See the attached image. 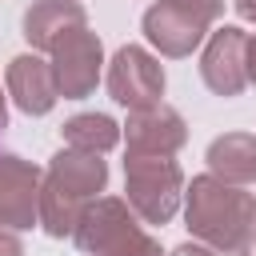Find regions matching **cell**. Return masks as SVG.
Wrapping results in <instances>:
<instances>
[{
  "label": "cell",
  "instance_id": "obj_2",
  "mask_svg": "<svg viewBox=\"0 0 256 256\" xmlns=\"http://www.w3.org/2000/svg\"><path fill=\"white\" fill-rule=\"evenodd\" d=\"M72 240L84 256H164L160 240L144 232V220L120 196L88 200L76 220Z\"/></svg>",
  "mask_w": 256,
  "mask_h": 256
},
{
  "label": "cell",
  "instance_id": "obj_13",
  "mask_svg": "<svg viewBox=\"0 0 256 256\" xmlns=\"http://www.w3.org/2000/svg\"><path fill=\"white\" fill-rule=\"evenodd\" d=\"M208 172L228 184H252L256 180V136L252 132H224L204 152Z\"/></svg>",
  "mask_w": 256,
  "mask_h": 256
},
{
  "label": "cell",
  "instance_id": "obj_14",
  "mask_svg": "<svg viewBox=\"0 0 256 256\" xmlns=\"http://www.w3.org/2000/svg\"><path fill=\"white\" fill-rule=\"evenodd\" d=\"M60 136L68 148H84V152H112L120 144V124L104 112H76L60 124Z\"/></svg>",
  "mask_w": 256,
  "mask_h": 256
},
{
  "label": "cell",
  "instance_id": "obj_4",
  "mask_svg": "<svg viewBox=\"0 0 256 256\" xmlns=\"http://www.w3.org/2000/svg\"><path fill=\"white\" fill-rule=\"evenodd\" d=\"M124 200L144 224H168L184 200V172L172 156H140L124 160Z\"/></svg>",
  "mask_w": 256,
  "mask_h": 256
},
{
  "label": "cell",
  "instance_id": "obj_9",
  "mask_svg": "<svg viewBox=\"0 0 256 256\" xmlns=\"http://www.w3.org/2000/svg\"><path fill=\"white\" fill-rule=\"evenodd\" d=\"M244 40L248 32L236 24H224L208 36L204 56H200V80L216 92V96H240L248 88L244 76Z\"/></svg>",
  "mask_w": 256,
  "mask_h": 256
},
{
  "label": "cell",
  "instance_id": "obj_7",
  "mask_svg": "<svg viewBox=\"0 0 256 256\" xmlns=\"http://www.w3.org/2000/svg\"><path fill=\"white\" fill-rule=\"evenodd\" d=\"M40 180L44 172L16 156V152H0V224L12 232H28L32 224H40Z\"/></svg>",
  "mask_w": 256,
  "mask_h": 256
},
{
  "label": "cell",
  "instance_id": "obj_18",
  "mask_svg": "<svg viewBox=\"0 0 256 256\" xmlns=\"http://www.w3.org/2000/svg\"><path fill=\"white\" fill-rule=\"evenodd\" d=\"M236 16H240V20H252V24H256V0H236Z\"/></svg>",
  "mask_w": 256,
  "mask_h": 256
},
{
  "label": "cell",
  "instance_id": "obj_17",
  "mask_svg": "<svg viewBox=\"0 0 256 256\" xmlns=\"http://www.w3.org/2000/svg\"><path fill=\"white\" fill-rule=\"evenodd\" d=\"M172 256H220V252H212L208 244H196V240H188V244L172 248Z\"/></svg>",
  "mask_w": 256,
  "mask_h": 256
},
{
  "label": "cell",
  "instance_id": "obj_20",
  "mask_svg": "<svg viewBox=\"0 0 256 256\" xmlns=\"http://www.w3.org/2000/svg\"><path fill=\"white\" fill-rule=\"evenodd\" d=\"M8 124V104H4V88H0V128Z\"/></svg>",
  "mask_w": 256,
  "mask_h": 256
},
{
  "label": "cell",
  "instance_id": "obj_15",
  "mask_svg": "<svg viewBox=\"0 0 256 256\" xmlns=\"http://www.w3.org/2000/svg\"><path fill=\"white\" fill-rule=\"evenodd\" d=\"M244 76H248V84L256 88V32L244 40Z\"/></svg>",
  "mask_w": 256,
  "mask_h": 256
},
{
  "label": "cell",
  "instance_id": "obj_5",
  "mask_svg": "<svg viewBox=\"0 0 256 256\" xmlns=\"http://www.w3.org/2000/svg\"><path fill=\"white\" fill-rule=\"evenodd\" d=\"M164 64L160 56H152L140 44H124L112 60H108V96L136 112V108H152L164 100Z\"/></svg>",
  "mask_w": 256,
  "mask_h": 256
},
{
  "label": "cell",
  "instance_id": "obj_1",
  "mask_svg": "<svg viewBox=\"0 0 256 256\" xmlns=\"http://www.w3.org/2000/svg\"><path fill=\"white\" fill-rule=\"evenodd\" d=\"M184 228L212 252H236L256 228V196L212 172L184 184Z\"/></svg>",
  "mask_w": 256,
  "mask_h": 256
},
{
  "label": "cell",
  "instance_id": "obj_11",
  "mask_svg": "<svg viewBox=\"0 0 256 256\" xmlns=\"http://www.w3.org/2000/svg\"><path fill=\"white\" fill-rule=\"evenodd\" d=\"M4 88H8V96L16 100V108H20L24 116H44V112H52V104L60 100L52 64H48L44 56H36V52H20V56L8 60Z\"/></svg>",
  "mask_w": 256,
  "mask_h": 256
},
{
  "label": "cell",
  "instance_id": "obj_6",
  "mask_svg": "<svg viewBox=\"0 0 256 256\" xmlns=\"http://www.w3.org/2000/svg\"><path fill=\"white\" fill-rule=\"evenodd\" d=\"M52 76H56V92L64 100H84L96 92V80H100V68H104V44L100 36L84 24V28H72L68 36H60L52 44Z\"/></svg>",
  "mask_w": 256,
  "mask_h": 256
},
{
  "label": "cell",
  "instance_id": "obj_21",
  "mask_svg": "<svg viewBox=\"0 0 256 256\" xmlns=\"http://www.w3.org/2000/svg\"><path fill=\"white\" fill-rule=\"evenodd\" d=\"M0 228H4V224H0Z\"/></svg>",
  "mask_w": 256,
  "mask_h": 256
},
{
  "label": "cell",
  "instance_id": "obj_12",
  "mask_svg": "<svg viewBox=\"0 0 256 256\" xmlns=\"http://www.w3.org/2000/svg\"><path fill=\"white\" fill-rule=\"evenodd\" d=\"M88 12L80 0H36L24 12V40L32 44V52H52V44L60 36H68L72 28H84Z\"/></svg>",
  "mask_w": 256,
  "mask_h": 256
},
{
  "label": "cell",
  "instance_id": "obj_19",
  "mask_svg": "<svg viewBox=\"0 0 256 256\" xmlns=\"http://www.w3.org/2000/svg\"><path fill=\"white\" fill-rule=\"evenodd\" d=\"M236 256H256V228H252V232H248V240L236 248Z\"/></svg>",
  "mask_w": 256,
  "mask_h": 256
},
{
  "label": "cell",
  "instance_id": "obj_3",
  "mask_svg": "<svg viewBox=\"0 0 256 256\" xmlns=\"http://www.w3.org/2000/svg\"><path fill=\"white\" fill-rule=\"evenodd\" d=\"M220 12H224V0H156L144 12L140 28L160 56L180 60L204 44V36L220 20Z\"/></svg>",
  "mask_w": 256,
  "mask_h": 256
},
{
  "label": "cell",
  "instance_id": "obj_10",
  "mask_svg": "<svg viewBox=\"0 0 256 256\" xmlns=\"http://www.w3.org/2000/svg\"><path fill=\"white\" fill-rule=\"evenodd\" d=\"M44 180L52 188H60L64 196H72L76 204H88V200H96L108 188V160L100 152H84V148H68L64 144L48 160Z\"/></svg>",
  "mask_w": 256,
  "mask_h": 256
},
{
  "label": "cell",
  "instance_id": "obj_8",
  "mask_svg": "<svg viewBox=\"0 0 256 256\" xmlns=\"http://www.w3.org/2000/svg\"><path fill=\"white\" fill-rule=\"evenodd\" d=\"M124 140H128V152H140V156H176L188 140V124L184 116L172 108V104H152V108H136L128 112V120L120 124Z\"/></svg>",
  "mask_w": 256,
  "mask_h": 256
},
{
  "label": "cell",
  "instance_id": "obj_16",
  "mask_svg": "<svg viewBox=\"0 0 256 256\" xmlns=\"http://www.w3.org/2000/svg\"><path fill=\"white\" fill-rule=\"evenodd\" d=\"M0 256H24V244L12 228H0Z\"/></svg>",
  "mask_w": 256,
  "mask_h": 256
}]
</instances>
